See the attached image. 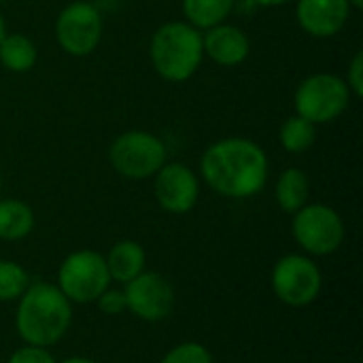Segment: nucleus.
<instances>
[{
    "mask_svg": "<svg viewBox=\"0 0 363 363\" xmlns=\"http://www.w3.org/2000/svg\"><path fill=\"white\" fill-rule=\"evenodd\" d=\"M200 172L206 185L234 200L257 196L270 172L266 151L242 136H228L213 143L200 160Z\"/></svg>",
    "mask_w": 363,
    "mask_h": 363,
    "instance_id": "obj_1",
    "label": "nucleus"
},
{
    "mask_svg": "<svg viewBox=\"0 0 363 363\" xmlns=\"http://www.w3.org/2000/svg\"><path fill=\"white\" fill-rule=\"evenodd\" d=\"M72 323V302L51 283L28 285L17 304L15 328L19 338L32 347L57 345Z\"/></svg>",
    "mask_w": 363,
    "mask_h": 363,
    "instance_id": "obj_2",
    "label": "nucleus"
},
{
    "mask_svg": "<svg viewBox=\"0 0 363 363\" xmlns=\"http://www.w3.org/2000/svg\"><path fill=\"white\" fill-rule=\"evenodd\" d=\"M149 53L162 79L183 83L194 77L202 64V32L187 21H168L153 32Z\"/></svg>",
    "mask_w": 363,
    "mask_h": 363,
    "instance_id": "obj_3",
    "label": "nucleus"
},
{
    "mask_svg": "<svg viewBox=\"0 0 363 363\" xmlns=\"http://www.w3.org/2000/svg\"><path fill=\"white\" fill-rule=\"evenodd\" d=\"M351 89L345 79L330 72L306 77L296 89V113L306 121L321 125L336 121L351 104Z\"/></svg>",
    "mask_w": 363,
    "mask_h": 363,
    "instance_id": "obj_4",
    "label": "nucleus"
},
{
    "mask_svg": "<svg viewBox=\"0 0 363 363\" xmlns=\"http://www.w3.org/2000/svg\"><path fill=\"white\" fill-rule=\"evenodd\" d=\"M166 145L160 136L145 130L119 134L108 149L111 166L125 179H149L166 164Z\"/></svg>",
    "mask_w": 363,
    "mask_h": 363,
    "instance_id": "obj_5",
    "label": "nucleus"
},
{
    "mask_svg": "<svg viewBox=\"0 0 363 363\" xmlns=\"http://www.w3.org/2000/svg\"><path fill=\"white\" fill-rule=\"evenodd\" d=\"M106 259L98 251H74L57 270V289L74 304L96 302L108 289Z\"/></svg>",
    "mask_w": 363,
    "mask_h": 363,
    "instance_id": "obj_6",
    "label": "nucleus"
},
{
    "mask_svg": "<svg viewBox=\"0 0 363 363\" xmlns=\"http://www.w3.org/2000/svg\"><path fill=\"white\" fill-rule=\"evenodd\" d=\"M296 242L311 255L323 257L340 249L345 240V221L328 204H306L294 215L291 225Z\"/></svg>",
    "mask_w": 363,
    "mask_h": 363,
    "instance_id": "obj_7",
    "label": "nucleus"
},
{
    "mask_svg": "<svg viewBox=\"0 0 363 363\" xmlns=\"http://www.w3.org/2000/svg\"><path fill=\"white\" fill-rule=\"evenodd\" d=\"M272 291L274 296L294 308H302L313 304L319 294H321V285H323V277L319 266L306 257V255H285L281 257L274 268H272Z\"/></svg>",
    "mask_w": 363,
    "mask_h": 363,
    "instance_id": "obj_8",
    "label": "nucleus"
},
{
    "mask_svg": "<svg viewBox=\"0 0 363 363\" xmlns=\"http://www.w3.org/2000/svg\"><path fill=\"white\" fill-rule=\"evenodd\" d=\"M102 28V15L94 4L70 2L55 19V38L68 55L85 57L100 45Z\"/></svg>",
    "mask_w": 363,
    "mask_h": 363,
    "instance_id": "obj_9",
    "label": "nucleus"
},
{
    "mask_svg": "<svg viewBox=\"0 0 363 363\" xmlns=\"http://www.w3.org/2000/svg\"><path fill=\"white\" fill-rule=\"evenodd\" d=\"M125 306L143 321H164L174 308V289L157 272H140L125 283Z\"/></svg>",
    "mask_w": 363,
    "mask_h": 363,
    "instance_id": "obj_10",
    "label": "nucleus"
},
{
    "mask_svg": "<svg viewBox=\"0 0 363 363\" xmlns=\"http://www.w3.org/2000/svg\"><path fill=\"white\" fill-rule=\"evenodd\" d=\"M155 200L157 204L172 215L189 213L200 196V181L194 170L181 162H166L155 172Z\"/></svg>",
    "mask_w": 363,
    "mask_h": 363,
    "instance_id": "obj_11",
    "label": "nucleus"
},
{
    "mask_svg": "<svg viewBox=\"0 0 363 363\" xmlns=\"http://www.w3.org/2000/svg\"><path fill=\"white\" fill-rule=\"evenodd\" d=\"M296 17L300 28L313 38L336 36L351 17L349 0H298Z\"/></svg>",
    "mask_w": 363,
    "mask_h": 363,
    "instance_id": "obj_12",
    "label": "nucleus"
},
{
    "mask_svg": "<svg viewBox=\"0 0 363 363\" xmlns=\"http://www.w3.org/2000/svg\"><path fill=\"white\" fill-rule=\"evenodd\" d=\"M204 55H208L215 64L232 68L242 64L251 53V40L238 26L232 23H219L215 28H208L202 34Z\"/></svg>",
    "mask_w": 363,
    "mask_h": 363,
    "instance_id": "obj_13",
    "label": "nucleus"
},
{
    "mask_svg": "<svg viewBox=\"0 0 363 363\" xmlns=\"http://www.w3.org/2000/svg\"><path fill=\"white\" fill-rule=\"evenodd\" d=\"M104 259H106L111 281L125 285L132 279H136L140 272H145L147 255H145V249L136 240H119L117 245H113V249L108 251Z\"/></svg>",
    "mask_w": 363,
    "mask_h": 363,
    "instance_id": "obj_14",
    "label": "nucleus"
},
{
    "mask_svg": "<svg viewBox=\"0 0 363 363\" xmlns=\"http://www.w3.org/2000/svg\"><path fill=\"white\" fill-rule=\"evenodd\" d=\"M311 198V181L304 170L287 168L279 177L277 183V202L285 213L296 215L302 206L308 204Z\"/></svg>",
    "mask_w": 363,
    "mask_h": 363,
    "instance_id": "obj_15",
    "label": "nucleus"
},
{
    "mask_svg": "<svg viewBox=\"0 0 363 363\" xmlns=\"http://www.w3.org/2000/svg\"><path fill=\"white\" fill-rule=\"evenodd\" d=\"M34 228L32 208L15 198L0 200V238L2 240H21Z\"/></svg>",
    "mask_w": 363,
    "mask_h": 363,
    "instance_id": "obj_16",
    "label": "nucleus"
},
{
    "mask_svg": "<svg viewBox=\"0 0 363 363\" xmlns=\"http://www.w3.org/2000/svg\"><path fill=\"white\" fill-rule=\"evenodd\" d=\"M236 0H183V15L187 23L198 30H208L223 23L234 11Z\"/></svg>",
    "mask_w": 363,
    "mask_h": 363,
    "instance_id": "obj_17",
    "label": "nucleus"
},
{
    "mask_svg": "<svg viewBox=\"0 0 363 363\" xmlns=\"http://www.w3.org/2000/svg\"><path fill=\"white\" fill-rule=\"evenodd\" d=\"M38 60L36 45L23 34H6L0 40V64L11 72H28Z\"/></svg>",
    "mask_w": 363,
    "mask_h": 363,
    "instance_id": "obj_18",
    "label": "nucleus"
},
{
    "mask_svg": "<svg viewBox=\"0 0 363 363\" xmlns=\"http://www.w3.org/2000/svg\"><path fill=\"white\" fill-rule=\"evenodd\" d=\"M279 140L283 145V149L291 155H300L304 151H308L315 140H317V125L306 121L300 115H294L289 119H285V123L279 130Z\"/></svg>",
    "mask_w": 363,
    "mask_h": 363,
    "instance_id": "obj_19",
    "label": "nucleus"
},
{
    "mask_svg": "<svg viewBox=\"0 0 363 363\" xmlns=\"http://www.w3.org/2000/svg\"><path fill=\"white\" fill-rule=\"evenodd\" d=\"M28 272L15 262H0V302H13L28 289Z\"/></svg>",
    "mask_w": 363,
    "mask_h": 363,
    "instance_id": "obj_20",
    "label": "nucleus"
},
{
    "mask_svg": "<svg viewBox=\"0 0 363 363\" xmlns=\"http://www.w3.org/2000/svg\"><path fill=\"white\" fill-rule=\"evenodd\" d=\"M162 363H213V355L200 342H183L170 349Z\"/></svg>",
    "mask_w": 363,
    "mask_h": 363,
    "instance_id": "obj_21",
    "label": "nucleus"
},
{
    "mask_svg": "<svg viewBox=\"0 0 363 363\" xmlns=\"http://www.w3.org/2000/svg\"><path fill=\"white\" fill-rule=\"evenodd\" d=\"M9 363H57L53 359V355L43 349V347H32V345H26L23 349H17Z\"/></svg>",
    "mask_w": 363,
    "mask_h": 363,
    "instance_id": "obj_22",
    "label": "nucleus"
},
{
    "mask_svg": "<svg viewBox=\"0 0 363 363\" xmlns=\"http://www.w3.org/2000/svg\"><path fill=\"white\" fill-rule=\"evenodd\" d=\"M98 306H100V311L104 313V315H121L123 311H128V306H125V296H123V291H119V289H106L98 300Z\"/></svg>",
    "mask_w": 363,
    "mask_h": 363,
    "instance_id": "obj_23",
    "label": "nucleus"
},
{
    "mask_svg": "<svg viewBox=\"0 0 363 363\" xmlns=\"http://www.w3.org/2000/svg\"><path fill=\"white\" fill-rule=\"evenodd\" d=\"M347 85L355 98L363 96V51H357L349 64V74H347Z\"/></svg>",
    "mask_w": 363,
    "mask_h": 363,
    "instance_id": "obj_24",
    "label": "nucleus"
},
{
    "mask_svg": "<svg viewBox=\"0 0 363 363\" xmlns=\"http://www.w3.org/2000/svg\"><path fill=\"white\" fill-rule=\"evenodd\" d=\"M60 363H96V362L87 359V357H68V359H64V362H60Z\"/></svg>",
    "mask_w": 363,
    "mask_h": 363,
    "instance_id": "obj_25",
    "label": "nucleus"
},
{
    "mask_svg": "<svg viewBox=\"0 0 363 363\" xmlns=\"http://www.w3.org/2000/svg\"><path fill=\"white\" fill-rule=\"evenodd\" d=\"M259 4H266V6H270V4H283V2H287V0H257Z\"/></svg>",
    "mask_w": 363,
    "mask_h": 363,
    "instance_id": "obj_26",
    "label": "nucleus"
},
{
    "mask_svg": "<svg viewBox=\"0 0 363 363\" xmlns=\"http://www.w3.org/2000/svg\"><path fill=\"white\" fill-rule=\"evenodd\" d=\"M6 36V23H4V19H2V15H0V40Z\"/></svg>",
    "mask_w": 363,
    "mask_h": 363,
    "instance_id": "obj_27",
    "label": "nucleus"
},
{
    "mask_svg": "<svg viewBox=\"0 0 363 363\" xmlns=\"http://www.w3.org/2000/svg\"><path fill=\"white\" fill-rule=\"evenodd\" d=\"M349 4H351V9H357V11L363 9V0H349Z\"/></svg>",
    "mask_w": 363,
    "mask_h": 363,
    "instance_id": "obj_28",
    "label": "nucleus"
},
{
    "mask_svg": "<svg viewBox=\"0 0 363 363\" xmlns=\"http://www.w3.org/2000/svg\"><path fill=\"white\" fill-rule=\"evenodd\" d=\"M0 191H2V174H0Z\"/></svg>",
    "mask_w": 363,
    "mask_h": 363,
    "instance_id": "obj_29",
    "label": "nucleus"
},
{
    "mask_svg": "<svg viewBox=\"0 0 363 363\" xmlns=\"http://www.w3.org/2000/svg\"><path fill=\"white\" fill-rule=\"evenodd\" d=\"M0 2H4V0H0Z\"/></svg>",
    "mask_w": 363,
    "mask_h": 363,
    "instance_id": "obj_30",
    "label": "nucleus"
}]
</instances>
